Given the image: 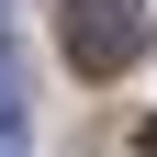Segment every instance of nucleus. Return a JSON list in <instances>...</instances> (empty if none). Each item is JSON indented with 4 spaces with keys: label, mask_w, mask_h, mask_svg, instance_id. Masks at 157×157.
Wrapping results in <instances>:
<instances>
[{
    "label": "nucleus",
    "mask_w": 157,
    "mask_h": 157,
    "mask_svg": "<svg viewBox=\"0 0 157 157\" xmlns=\"http://www.w3.org/2000/svg\"><path fill=\"white\" fill-rule=\"evenodd\" d=\"M146 157H157V124H146Z\"/></svg>",
    "instance_id": "3"
},
{
    "label": "nucleus",
    "mask_w": 157,
    "mask_h": 157,
    "mask_svg": "<svg viewBox=\"0 0 157 157\" xmlns=\"http://www.w3.org/2000/svg\"><path fill=\"white\" fill-rule=\"evenodd\" d=\"M67 67L78 78H124L135 56H146V0H67Z\"/></svg>",
    "instance_id": "1"
},
{
    "label": "nucleus",
    "mask_w": 157,
    "mask_h": 157,
    "mask_svg": "<svg viewBox=\"0 0 157 157\" xmlns=\"http://www.w3.org/2000/svg\"><path fill=\"white\" fill-rule=\"evenodd\" d=\"M23 146V67H11V56H0V157Z\"/></svg>",
    "instance_id": "2"
}]
</instances>
